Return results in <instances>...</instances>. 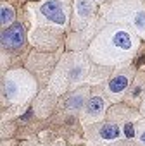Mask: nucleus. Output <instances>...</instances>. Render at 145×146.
<instances>
[{
  "label": "nucleus",
  "instance_id": "obj_4",
  "mask_svg": "<svg viewBox=\"0 0 145 146\" xmlns=\"http://www.w3.org/2000/svg\"><path fill=\"white\" fill-rule=\"evenodd\" d=\"M102 110H104V100H102L100 96H93V98H90V100L87 102V112H88V113L97 115V113H100Z\"/></svg>",
  "mask_w": 145,
  "mask_h": 146
},
{
  "label": "nucleus",
  "instance_id": "obj_7",
  "mask_svg": "<svg viewBox=\"0 0 145 146\" xmlns=\"http://www.w3.org/2000/svg\"><path fill=\"white\" fill-rule=\"evenodd\" d=\"M76 11H78L80 16L87 17L92 12V4L88 2V0H78V2H76Z\"/></svg>",
  "mask_w": 145,
  "mask_h": 146
},
{
  "label": "nucleus",
  "instance_id": "obj_3",
  "mask_svg": "<svg viewBox=\"0 0 145 146\" xmlns=\"http://www.w3.org/2000/svg\"><path fill=\"white\" fill-rule=\"evenodd\" d=\"M112 43L121 50H130L131 48V36L128 33H124V31H117L112 36Z\"/></svg>",
  "mask_w": 145,
  "mask_h": 146
},
{
  "label": "nucleus",
  "instance_id": "obj_1",
  "mask_svg": "<svg viewBox=\"0 0 145 146\" xmlns=\"http://www.w3.org/2000/svg\"><path fill=\"white\" fill-rule=\"evenodd\" d=\"M40 12L47 19L54 21L55 24H64L66 23V16H64V11H62V5H60L59 0H47L40 7Z\"/></svg>",
  "mask_w": 145,
  "mask_h": 146
},
{
  "label": "nucleus",
  "instance_id": "obj_2",
  "mask_svg": "<svg viewBox=\"0 0 145 146\" xmlns=\"http://www.w3.org/2000/svg\"><path fill=\"white\" fill-rule=\"evenodd\" d=\"M2 43L9 48H19L24 43V28L23 24H14L2 35Z\"/></svg>",
  "mask_w": 145,
  "mask_h": 146
},
{
  "label": "nucleus",
  "instance_id": "obj_12",
  "mask_svg": "<svg viewBox=\"0 0 145 146\" xmlns=\"http://www.w3.org/2000/svg\"><path fill=\"white\" fill-rule=\"evenodd\" d=\"M142 141H143V143H145V132H143V134H142Z\"/></svg>",
  "mask_w": 145,
  "mask_h": 146
},
{
  "label": "nucleus",
  "instance_id": "obj_5",
  "mask_svg": "<svg viewBox=\"0 0 145 146\" xmlns=\"http://www.w3.org/2000/svg\"><path fill=\"white\" fill-rule=\"evenodd\" d=\"M126 86H128V79H126L124 76H117V78H114V79L109 83V90H111L112 93H121V91L126 90Z\"/></svg>",
  "mask_w": 145,
  "mask_h": 146
},
{
  "label": "nucleus",
  "instance_id": "obj_10",
  "mask_svg": "<svg viewBox=\"0 0 145 146\" xmlns=\"http://www.w3.org/2000/svg\"><path fill=\"white\" fill-rule=\"evenodd\" d=\"M5 93L9 95V98H12L14 95H16V86H14V83L11 81V83H7V86H5Z\"/></svg>",
  "mask_w": 145,
  "mask_h": 146
},
{
  "label": "nucleus",
  "instance_id": "obj_6",
  "mask_svg": "<svg viewBox=\"0 0 145 146\" xmlns=\"http://www.w3.org/2000/svg\"><path fill=\"white\" fill-rule=\"evenodd\" d=\"M100 136L104 137V139H116L117 136H119V127H116V125H112V124H105V125H102V129H100Z\"/></svg>",
  "mask_w": 145,
  "mask_h": 146
},
{
  "label": "nucleus",
  "instance_id": "obj_11",
  "mask_svg": "<svg viewBox=\"0 0 145 146\" xmlns=\"http://www.w3.org/2000/svg\"><path fill=\"white\" fill-rule=\"evenodd\" d=\"M124 134H126V137H133L135 136V127H133V124H126L124 125Z\"/></svg>",
  "mask_w": 145,
  "mask_h": 146
},
{
  "label": "nucleus",
  "instance_id": "obj_8",
  "mask_svg": "<svg viewBox=\"0 0 145 146\" xmlns=\"http://www.w3.org/2000/svg\"><path fill=\"white\" fill-rule=\"evenodd\" d=\"M14 21V9L12 7H4L2 9V24H9Z\"/></svg>",
  "mask_w": 145,
  "mask_h": 146
},
{
  "label": "nucleus",
  "instance_id": "obj_9",
  "mask_svg": "<svg viewBox=\"0 0 145 146\" xmlns=\"http://www.w3.org/2000/svg\"><path fill=\"white\" fill-rule=\"evenodd\" d=\"M135 24L138 29H145V12H138L135 16Z\"/></svg>",
  "mask_w": 145,
  "mask_h": 146
}]
</instances>
